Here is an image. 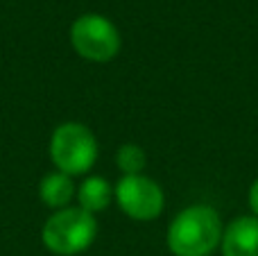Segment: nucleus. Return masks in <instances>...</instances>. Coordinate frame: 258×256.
Returning a JSON list of instances; mask_svg holds the SVG:
<instances>
[{"mask_svg": "<svg viewBox=\"0 0 258 256\" xmlns=\"http://www.w3.org/2000/svg\"><path fill=\"white\" fill-rule=\"evenodd\" d=\"M220 213L209 204H192L168 227V247L174 256H211L222 245Z\"/></svg>", "mask_w": 258, "mask_h": 256, "instance_id": "f257e3e1", "label": "nucleus"}, {"mask_svg": "<svg viewBox=\"0 0 258 256\" xmlns=\"http://www.w3.org/2000/svg\"><path fill=\"white\" fill-rule=\"evenodd\" d=\"M98 236V220L82 207H66L54 211L41 229L45 249L57 256H77L93 245Z\"/></svg>", "mask_w": 258, "mask_h": 256, "instance_id": "f03ea898", "label": "nucleus"}, {"mask_svg": "<svg viewBox=\"0 0 258 256\" xmlns=\"http://www.w3.org/2000/svg\"><path fill=\"white\" fill-rule=\"evenodd\" d=\"M50 161L59 172L84 175L98 161V139L82 122H61L50 136Z\"/></svg>", "mask_w": 258, "mask_h": 256, "instance_id": "7ed1b4c3", "label": "nucleus"}, {"mask_svg": "<svg viewBox=\"0 0 258 256\" xmlns=\"http://www.w3.org/2000/svg\"><path fill=\"white\" fill-rule=\"evenodd\" d=\"M71 45L82 59L107 63L120 52V32L102 14H82L71 25Z\"/></svg>", "mask_w": 258, "mask_h": 256, "instance_id": "20e7f679", "label": "nucleus"}, {"mask_svg": "<svg viewBox=\"0 0 258 256\" xmlns=\"http://www.w3.org/2000/svg\"><path fill=\"white\" fill-rule=\"evenodd\" d=\"M113 198L120 211L138 222L156 220L165 207L163 188L145 175H122L113 188Z\"/></svg>", "mask_w": 258, "mask_h": 256, "instance_id": "39448f33", "label": "nucleus"}, {"mask_svg": "<svg viewBox=\"0 0 258 256\" xmlns=\"http://www.w3.org/2000/svg\"><path fill=\"white\" fill-rule=\"evenodd\" d=\"M224 256H258V218L240 216L222 234Z\"/></svg>", "mask_w": 258, "mask_h": 256, "instance_id": "423d86ee", "label": "nucleus"}, {"mask_svg": "<svg viewBox=\"0 0 258 256\" xmlns=\"http://www.w3.org/2000/svg\"><path fill=\"white\" fill-rule=\"evenodd\" d=\"M75 195H77L75 181L66 172L54 170L50 175H45L39 184V198L43 200L45 207L54 209V211H61V209L71 207Z\"/></svg>", "mask_w": 258, "mask_h": 256, "instance_id": "0eeeda50", "label": "nucleus"}, {"mask_svg": "<svg viewBox=\"0 0 258 256\" xmlns=\"http://www.w3.org/2000/svg\"><path fill=\"white\" fill-rule=\"evenodd\" d=\"M113 198V188L104 177L93 175V177H86L82 181V186L77 188V200H80V207L89 213H100L111 204Z\"/></svg>", "mask_w": 258, "mask_h": 256, "instance_id": "6e6552de", "label": "nucleus"}, {"mask_svg": "<svg viewBox=\"0 0 258 256\" xmlns=\"http://www.w3.org/2000/svg\"><path fill=\"white\" fill-rule=\"evenodd\" d=\"M116 163L122 175H143V168L147 166V154L141 145L125 143L118 148Z\"/></svg>", "mask_w": 258, "mask_h": 256, "instance_id": "1a4fd4ad", "label": "nucleus"}, {"mask_svg": "<svg viewBox=\"0 0 258 256\" xmlns=\"http://www.w3.org/2000/svg\"><path fill=\"white\" fill-rule=\"evenodd\" d=\"M247 200H249L251 216L258 218V179H254V184L249 186V195H247Z\"/></svg>", "mask_w": 258, "mask_h": 256, "instance_id": "9d476101", "label": "nucleus"}]
</instances>
